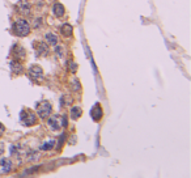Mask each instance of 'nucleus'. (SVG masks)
I'll return each mask as SVG.
<instances>
[{
  "instance_id": "nucleus-1",
  "label": "nucleus",
  "mask_w": 191,
  "mask_h": 178,
  "mask_svg": "<svg viewBox=\"0 0 191 178\" xmlns=\"http://www.w3.org/2000/svg\"><path fill=\"white\" fill-rule=\"evenodd\" d=\"M13 33L17 35V37H28L30 34V25L26 20L24 19H20L13 24V28H12Z\"/></svg>"
},
{
  "instance_id": "nucleus-2",
  "label": "nucleus",
  "mask_w": 191,
  "mask_h": 178,
  "mask_svg": "<svg viewBox=\"0 0 191 178\" xmlns=\"http://www.w3.org/2000/svg\"><path fill=\"white\" fill-rule=\"evenodd\" d=\"M38 122V118H37V114L34 113L31 110H28V109H24L21 111V123L24 126H34V124H37Z\"/></svg>"
},
{
  "instance_id": "nucleus-3",
  "label": "nucleus",
  "mask_w": 191,
  "mask_h": 178,
  "mask_svg": "<svg viewBox=\"0 0 191 178\" xmlns=\"http://www.w3.org/2000/svg\"><path fill=\"white\" fill-rule=\"evenodd\" d=\"M51 111H53V105L50 101H41L39 104H37V113L41 119H47L51 115Z\"/></svg>"
},
{
  "instance_id": "nucleus-4",
  "label": "nucleus",
  "mask_w": 191,
  "mask_h": 178,
  "mask_svg": "<svg viewBox=\"0 0 191 178\" xmlns=\"http://www.w3.org/2000/svg\"><path fill=\"white\" fill-rule=\"evenodd\" d=\"M29 76H30L31 80L34 81H39V80L43 79V70L41 66L38 64H31L29 67Z\"/></svg>"
},
{
  "instance_id": "nucleus-5",
  "label": "nucleus",
  "mask_w": 191,
  "mask_h": 178,
  "mask_svg": "<svg viewBox=\"0 0 191 178\" xmlns=\"http://www.w3.org/2000/svg\"><path fill=\"white\" fill-rule=\"evenodd\" d=\"M33 47H34V50H35L38 56H47L49 55V52H50L49 46H47L43 41H35V42H33Z\"/></svg>"
},
{
  "instance_id": "nucleus-6",
  "label": "nucleus",
  "mask_w": 191,
  "mask_h": 178,
  "mask_svg": "<svg viewBox=\"0 0 191 178\" xmlns=\"http://www.w3.org/2000/svg\"><path fill=\"white\" fill-rule=\"evenodd\" d=\"M16 9L19 11L20 15H29L31 11V3L29 0H20L16 4Z\"/></svg>"
},
{
  "instance_id": "nucleus-7",
  "label": "nucleus",
  "mask_w": 191,
  "mask_h": 178,
  "mask_svg": "<svg viewBox=\"0 0 191 178\" xmlns=\"http://www.w3.org/2000/svg\"><path fill=\"white\" fill-rule=\"evenodd\" d=\"M90 117H92V119L94 120V122H100V120L102 119V117H104V110H102L101 104H96L94 106H93V109L90 110Z\"/></svg>"
},
{
  "instance_id": "nucleus-8",
  "label": "nucleus",
  "mask_w": 191,
  "mask_h": 178,
  "mask_svg": "<svg viewBox=\"0 0 191 178\" xmlns=\"http://www.w3.org/2000/svg\"><path fill=\"white\" fill-rule=\"evenodd\" d=\"M12 54H13V59H16V60H22V59H25V56H26L25 49L22 46H20V45H15V46H13Z\"/></svg>"
},
{
  "instance_id": "nucleus-9",
  "label": "nucleus",
  "mask_w": 191,
  "mask_h": 178,
  "mask_svg": "<svg viewBox=\"0 0 191 178\" xmlns=\"http://www.w3.org/2000/svg\"><path fill=\"white\" fill-rule=\"evenodd\" d=\"M49 126L51 127L53 131H59L62 128V124H60V115H53V117H49L47 119Z\"/></svg>"
},
{
  "instance_id": "nucleus-10",
  "label": "nucleus",
  "mask_w": 191,
  "mask_h": 178,
  "mask_svg": "<svg viewBox=\"0 0 191 178\" xmlns=\"http://www.w3.org/2000/svg\"><path fill=\"white\" fill-rule=\"evenodd\" d=\"M12 169V161L9 159H0V173H7L11 172Z\"/></svg>"
},
{
  "instance_id": "nucleus-11",
  "label": "nucleus",
  "mask_w": 191,
  "mask_h": 178,
  "mask_svg": "<svg viewBox=\"0 0 191 178\" xmlns=\"http://www.w3.org/2000/svg\"><path fill=\"white\" fill-rule=\"evenodd\" d=\"M60 33H62V35L64 38H71L73 35V26L71 24L65 22V24L62 25V28H60Z\"/></svg>"
},
{
  "instance_id": "nucleus-12",
  "label": "nucleus",
  "mask_w": 191,
  "mask_h": 178,
  "mask_svg": "<svg viewBox=\"0 0 191 178\" xmlns=\"http://www.w3.org/2000/svg\"><path fill=\"white\" fill-rule=\"evenodd\" d=\"M11 70H12L13 74L16 75H20L24 72V66H22L21 60H16V59H13L12 62H11Z\"/></svg>"
},
{
  "instance_id": "nucleus-13",
  "label": "nucleus",
  "mask_w": 191,
  "mask_h": 178,
  "mask_svg": "<svg viewBox=\"0 0 191 178\" xmlns=\"http://www.w3.org/2000/svg\"><path fill=\"white\" fill-rule=\"evenodd\" d=\"M53 13H54V16H56V17H63V16H64V13H65L64 5H63L62 3H59V1L54 3V5H53Z\"/></svg>"
},
{
  "instance_id": "nucleus-14",
  "label": "nucleus",
  "mask_w": 191,
  "mask_h": 178,
  "mask_svg": "<svg viewBox=\"0 0 191 178\" xmlns=\"http://www.w3.org/2000/svg\"><path fill=\"white\" fill-rule=\"evenodd\" d=\"M45 38H46V41L51 45V46H56V45H58V35H56L55 33H47L46 35H45Z\"/></svg>"
},
{
  "instance_id": "nucleus-15",
  "label": "nucleus",
  "mask_w": 191,
  "mask_h": 178,
  "mask_svg": "<svg viewBox=\"0 0 191 178\" xmlns=\"http://www.w3.org/2000/svg\"><path fill=\"white\" fill-rule=\"evenodd\" d=\"M81 115H83V110H81V108H79V106H73V108L71 109V119L76 120V119H79Z\"/></svg>"
},
{
  "instance_id": "nucleus-16",
  "label": "nucleus",
  "mask_w": 191,
  "mask_h": 178,
  "mask_svg": "<svg viewBox=\"0 0 191 178\" xmlns=\"http://www.w3.org/2000/svg\"><path fill=\"white\" fill-rule=\"evenodd\" d=\"M71 88L73 89L75 92H80L81 90V84H80V81L77 79H72V81H71Z\"/></svg>"
},
{
  "instance_id": "nucleus-17",
  "label": "nucleus",
  "mask_w": 191,
  "mask_h": 178,
  "mask_svg": "<svg viewBox=\"0 0 191 178\" xmlns=\"http://www.w3.org/2000/svg\"><path fill=\"white\" fill-rule=\"evenodd\" d=\"M72 102H73V98H72L71 96H63V98H62L63 105H71Z\"/></svg>"
},
{
  "instance_id": "nucleus-18",
  "label": "nucleus",
  "mask_w": 191,
  "mask_h": 178,
  "mask_svg": "<svg viewBox=\"0 0 191 178\" xmlns=\"http://www.w3.org/2000/svg\"><path fill=\"white\" fill-rule=\"evenodd\" d=\"M55 143H56L55 140L49 141V143H46V144H43L42 147H41V149H42V151H47V149H50V148H53L54 145H55Z\"/></svg>"
},
{
  "instance_id": "nucleus-19",
  "label": "nucleus",
  "mask_w": 191,
  "mask_h": 178,
  "mask_svg": "<svg viewBox=\"0 0 191 178\" xmlns=\"http://www.w3.org/2000/svg\"><path fill=\"white\" fill-rule=\"evenodd\" d=\"M60 124H62V128H65L68 124V117L65 115V114H63V115H60Z\"/></svg>"
},
{
  "instance_id": "nucleus-20",
  "label": "nucleus",
  "mask_w": 191,
  "mask_h": 178,
  "mask_svg": "<svg viewBox=\"0 0 191 178\" xmlns=\"http://www.w3.org/2000/svg\"><path fill=\"white\" fill-rule=\"evenodd\" d=\"M42 22H43L42 19H35V20H34V25H33V26L35 29H39L41 26H42Z\"/></svg>"
},
{
  "instance_id": "nucleus-21",
  "label": "nucleus",
  "mask_w": 191,
  "mask_h": 178,
  "mask_svg": "<svg viewBox=\"0 0 191 178\" xmlns=\"http://www.w3.org/2000/svg\"><path fill=\"white\" fill-rule=\"evenodd\" d=\"M76 70H77V64L71 63V71H72V72H76Z\"/></svg>"
},
{
  "instance_id": "nucleus-22",
  "label": "nucleus",
  "mask_w": 191,
  "mask_h": 178,
  "mask_svg": "<svg viewBox=\"0 0 191 178\" xmlns=\"http://www.w3.org/2000/svg\"><path fill=\"white\" fill-rule=\"evenodd\" d=\"M4 130H5V127H4L3 124L0 123V136H1V135H3V134H4Z\"/></svg>"
},
{
  "instance_id": "nucleus-23",
  "label": "nucleus",
  "mask_w": 191,
  "mask_h": 178,
  "mask_svg": "<svg viewBox=\"0 0 191 178\" xmlns=\"http://www.w3.org/2000/svg\"><path fill=\"white\" fill-rule=\"evenodd\" d=\"M3 152H4V144L0 141V155H3Z\"/></svg>"
}]
</instances>
